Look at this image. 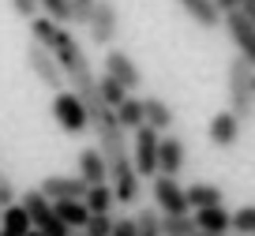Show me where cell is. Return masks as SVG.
<instances>
[{
  "instance_id": "1",
  "label": "cell",
  "mask_w": 255,
  "mask_h": 236,
  "mask_svg": "<svg viewBox=\"0 0 255 236\" xmlns=\"http://www.w3.org/2000/svg\"><path fill=\"white\" fill-rule=\"evenodd\" d=\"M225 90H229V113L244 124L252 120L255 113V68L252 60H233L229 64V75H225Z\"/></svg>"
},
{
  "instance_id": "2",
  "label": "cell",
  "mask_w": 255,
  "mask_h": 236,
  "mask_svg": "<svg viewBox=\"0 0 255 236\" xmlns=\"http://www.w3.org/2000/svg\"><path fill=\"white\" fill-rule=\"evenodd\" d=\"M128 157H131V169H135L139 180H150L158 176V131L146 124L135 127V142L128 146Z\"/></svg>"
},
{
  "instance_id": "3",
  "label": "cell",
  "mask_w": 255,
  "mask_h": 236,
  "mask_svg": "<svg viewBox=\"0 0 255 236\" xmlns=\"http://www.w3.org/2000/svg\"><path fill=\"white\" fill-rule=\"evenodd\" d=\"M19 206H23L26 218H30V229H38V233H45V236H68V225H60V218L53 214V203H49L38 188L26 191V195L19 199Z\"/></svg>"
},
{
  "instance_id": "4",
  "label": "cell",
  "mask_w": 255,
  "mask_h": 236,
  "mask_svg": "<svg viewBox=\"0 0 255 236\" xmlns=\"http://www.w3.org/2000/svg\"><path fill=\"white\" fill-rule=\"evenodd\" d=\"M53 117H56V124H60V131H68V135H83V131L90 127L83 102H79L68 87L56 90V98H53Z\"/></svg>"
},
{
  "instance_id": "5",
  "label": "cell",
  "mask_w": 255,
  "mask_h": 236,
  "mask_svg": "<svg viewBox=\"0 0 255 236\" xmlns=\"http://www.w3.org/2000/svg\"><path fill=\"white\" fill-rule=\"evenodd\" d=\"M117 30H120V11H117V4H113V0H98V4H94V15H90V23H87L90 41H94L98 49H109L113 38H117Z\"/></svg>"
},
{
  "instance_id": "6",
  "label": "cell",
  "mask_w": 255,
  "mask_h": 236,
  "mask_svg": "<svg viewBox=\"0 0 255 236\" xmlns=\"http://www.w3.org/2000/svg\"><path fill=\"white\" fill-rule=\"evenodd\" d=\"M26 64H30V71L38 75V83L45 90H53V94H56V90L68 87V83H64L60 64H56V56L49 53V49H41V45H34V41H30V45H26Z\"/></svg>"
},
{
  "instance_id": "7",
  "label": "cell",
  "mask_w": 255,
  "mask_h": 236,
  "mask_svg": "<svg viewBox=\"0 0 255 236\" xmlns=\"http://www.w3.org/2000/svg\"><path fill=\"white\" fill-rule=\"evenodd\" d=\"M150 195H154V210L158 214H191L176 176H161V173L150 176Z\"/></svg>"
},
{
  "instance_id": "8",
  "label": "cell",
  "mask_w": 255,
  "mask_h": 236,
  "mask_svg": "<svg viewBox=\"0 0 255 236\" xmlns=\"http://www.w3.org/2000/svg\"><path fill=\"white\" fill-rule=\"evenodd\" d=\"M105 75H109L113 83H120L128 94L143 87V71L135 68V60H131L124 49H113V45L105 49Z\"/></svg>"
},
{
  "instance_id": "9",
  "label": "cell",
  "mask_w": 255,
  "mask_h": 236,
  "mask_svg": "<svg viewBox=\"0 0 255 236\" xmlns=\"http://www.w3.org/2000/svg\"><path fill=\"white\" fill-rule=\"evenodd\" d=\"M222 23L229 30L233 45L240 49V60H255V19H248L240 8H233V11H222Z\"/></svg>"
},
{
  "instance_id": "10",
  "label": "cell",
  "mask_w": 255,
  "mask_h": 236,
  "mask_svg": "<svg viewBox=\"0 0 255 236\" xmlns=\"http://www.w3.org/2000/svg\"><path fill=\"white\" fill-rule=\"evenodd\" d=\"M184 157H188V146L176 135H158V173L161 176H180Z\"/></svg>"
},
{
  "instance_id": "11",
  "label": "cell",
  "mask_w": 255,
  "mask_h": 236,
  "mask_svg": "<svg viewBox=\"0 0 255 236\" xmlns=\"http://www.w3.org/2000/svg\"><path fill=\"white\" fill-rule=\"evenodd\" d=\"M38 191L49 199V203H60V199H83V195H87V180H79V176H45Z\"/></svg>"
},
{
  "instance_id": "12",
  "label": "cell",
  "mask_w": 255,
  "mask_h": 236,
  "mask_svg": "<svg viewBox=\"0 0 255 236\" xmlns=\"http://www.w3.org/2000/svg\"><path fill=\"white\" fill-rule=\"evenodd\" d=\"M237 139H240V120L229 109L214 113V120H210V142L218 150H229V146H237Z\"/></svg>"
},
{
  "instance_id": "13",
  "label": "cell",
  "mask_w": 255,
  "mask_h": 236,
  "mask_svg": "<svg viewBox=\"0 0 255 236\" xmlns=\"http://www.w3.org/2000/svg\"><path fill=\"white\" fill-rule=\"evenodd\" d=\"M173 120H176V113H173V105H169L165 98H143V124L146 127L165 135L169 127H173Z\"/></svg>"
},
{
  "instance_id": "14",
  "label": "cell",
  "mask_w": 255,
  "mask_h": 236,
  "mask_svg": "<svg viewBox=\"0 0 255 236\" xmlns=\"http://www.w3.org/2000/svg\"><path fill=\"white\" fill-rule=\"evenodd\" d=\"M184 199H188V210H207V206H222L225 203V191L218 188V184L195 180L191 188H184Z\"/></svg>"
},
{
  "instance_id": "15",
  "label": "cell",
  "mask_w": 255,
  "mask_h": 236,
  "mask_svg": "<svg viewBox=\"0 0 255 236\" xmlns=\"http://www.w3.org/2000/svg\"><path fill=\"white\" fill-rule=\"evenodd\" d=\"M195 218V233H210V236H225L229 233V210L222 206H207V210H191Z\"/></svg>"
},
{
  "instance_id": "16",
  "label": "cell",
  "mask_w": 255,
  "mask_h": 236,
  "mask_svg": "<svg viewBox=\"0 0 255 236\" xmlns=\"http://www.w3.org/2000/svg\"><path fill=\"white\" fill-rule=\"evenodd\" d=\"M79 180H87V188H90V184H105V180H109V173H105V157H102L98 146L79 150Z\"/></svg>"
},
{
  "instance_id": "17",
  "label": "cell",
  "mask_w": 255,
  "mask_h": 236,
  "mask_svg": "<svg viewBox=\"0 0 255 236\" xmlns=\"http://www.w3.org/2000/svg\"><path fill=\"white\" fill-rule=\"evenodd\" d=\"M53 214L60 218V225H68V233H79V229L87 225V218H90L83 199H60V203H53Z\"/></svg>"
},
{
  "instance_id": "18",
  "label": "cell",
  "mask_w": 255,
  "mask_h": 236,
  "mask_svg": "<svg viewBox=\"0 0 255 236\" xmlns=\"http://www.w3.org/2000/svg\"><path fill=\"white\" fill-rule=\"evenodd\" d=\"M176 4H180L203 30H218V26H222V11L214 8V0H176Z\"/></svg>"
},
{
  "instance_id": "19",
  "label": "cell",
  "mask_w": 255,
  "mask_h": 236,
  "mask_svg": "<svg viewBox=\"0 0 255 236\" xmlns=\"http://www.w3.org/2000/svg\"><path fill=\"white\" fill-rule=\"evenodd\" d=\"M83 206H87L90 214H113V210H117V195H113L109 180H105V184H90L87 195H83Z\"/></svg>"
},
{
  "instance_id": "20",
  "label": "cell",
  "mask_w": 255,
  "mask_h": 236,
  "mask_svg": "<svg viewBox=\"0 0 255 236\" xmlns=\"http://www.w3.org/2000/svg\"><path fill=\"white\" fill-rule=\"evenodd\" d=\"M113 117H117V124L124 127V131H135V127L143 124V102H139V98H131V94H128L124 102H120L117 109H113Z\"/></svg>"
},
{
  "instance_id": "21",
  "label": "cell",
  "mask_w": 255,
  "mask_h": 236,
  "mask_svg": "<svg viewBox=\"0 0 255 236\" xmlns=\"http://www.w3.org/2000/svg\"><path fill=\"white\" fill-rule=\"evenodd\" d=\"M0 229H4V233H15V236H26L30 233V218H26V210L19 203L0 206Z\"/></svg>"
},
{
  "instance_id": "22",
  "label": "cell",
  "mask_w": 255,
  "mask_h": 236,
  "mask_svg": "<svg viewBox=\"0 0 255 236\" xmlns=\"http://www.w3.org/2000/svg\"><path fill=\"white\" fill-rule=\"evenodd\" d=\"M161 236H191L195 233V218L191 214H158Z\"/></svg>"
},
{
  "instance_id": "23",
  "label": "cell",
  "mask_w": 255,
  "mask_h": 236,
  "mask_svg": "<svg viewBox=\"0 0 255 236\" xmlns=\"http://www.w3.org/2000/svg\"><path fill=\"white\" fill-rule=\"evenodd\" d=\"M229 233H237V236H255V206H252V203L237 206V210L229 214Z\"/></svg>"
},
{
  "instance_id": "24",
  "label": "cell",
  "mask_w": 255,
  "mask_h": 236,
  "mask_svg": "<svg viewBox=\"0 0 255 236\" xmlns=\"http://www.w3.org/2000/svg\"><path fill=\"white\" fill-rule=\"evenodd\" d=\"M38 11L49 19V23H56V26L72 23V15H68V0H38Z\"/></svg>"
},
{
  "instance_id": "25",
  "label": "cell",
  "mask_w": 255,
  "mask_h": 236,
  "mask_svg": "<svg viewBox=\"0 0 255 236\" xmlns=\"http://www.w3.org/2000/svg\"><path fill=\"white\" fill-rule=\"evenodd\" d=\"M98 98H102V102L109 105V109H117V105L128 98V90L120 87V83H113L109 75H102V79H98Z\"/></svg>"
},
{
  "instance_id": "26",
  "label": "cell",
  "mask_w": 255,
  "mask_h": 236,
  "mask_svg": "<svg viewBox=\"0 0 255 236\" xmlns=\"http://www.w3.org/2000/svg\"><path fill=\"white\" fill-rule=\"evenodd\" d=\"M135 236H161V229H158V210H139L135 214Z\"/></svg>"
},
{
  "instance_id": "27",
  "label": "cell",
  "mask_w": 255,
  "mask_h": 236,
  "mask_svg": "<svg viewBox=\"0 0 255 236\" xmlns=\"http://www.w3.org/2000/svg\"><path fill=\"white\" fill-rule=\"evenodd\" d=\"M94 4H98V0H68V15H72V23L87 26L90 15H94Z\"/></svg>"
},
{
  "instance_id": "28",
  "label": "cell",
  "mask_w": 255,
  "mask_h": 236,
  "mask_svg": "<svg viewBox=\"0 0 255 236\" xmlns=\"http://www.w3.org/2000/svg\"><path fill=\"white\" fill-rule=\"evenodd\" d=\"M109 229H113V214H90L79 233L83 236H109Z\"/></svg>"
},
{
  "instance_id": "29",
  "label": "cell",
  "mask_w": 255,
  "mask_h": 236,
  "mask_svg": "<svg viewBox=\"0 0 255 236\" xmlns=\"http://www.w3.org/2000/svg\"><path fill=\"white\" fill-rule=\"evenodd\" d=\"M15 203V184H11V176L0 169V206H11Z\"/></svg>"
},
{
  "instance_id": "30",
  "label": "cell",
  "mask_w": 255,
  "mask_h": 236,
  "mask_svg": "<svg viewBox=\"0 0 255 236\" xmlns=\"http://www.w3.org/2000/svg\"><path fill=\"white\" fill-rule=\"evenodd\" d=\"M109 236H135V218H113Z\"/></svg>"
},
{
  "instance_id": "31",
  "label": "cell",
  "mask_w": 255,
  "mask_h": 236,
  "mask_svg": "<svg viewBox=\"0 0 255 236\" xmlns=\"http://www.w3.org/2000/svg\"><path fill=\"white\" fill-rule=\"evenodd\" d=\"M8 4H11V11H15V15H23V19L38 15V0H8Z\"/></svg>"
},
{
  "instance_id": "32",
  "label": "cell",
  "mask_w": 255,
  "mask_h": 236,
  "mask_svg": "<svg viewBox=\"0 0 255 236\" xmlns=\"http://www.w3.org/2000/svg\"><path fill=\"white\" fill-rule=\"evenodd\" d=\"M26 236H45V233H38V229H30V233H26Z\"/></svg>"
},
{
  "instance_id": "33",
  "label": "cell",
  "mask_w": 255,
  "mask_h": 236,
  "mask_svg": "<svg viewBox=\"0 0 255 236\" xmlns=\"http://www.w3.org/2000/svg\"><path fill=\"white\" fill-rule=\"evenodd\" d=\"M0 236H15V233H4V229H0Z\"/></svg>"
},
{
  "instance_id": "34",
  "label": "cell",
  "mask_w": 255,
  "mask_h": 236,
  "mask_svg": "<svg viewBox=\"0 0 255 236\" xmlns=\"http://www.w3.org/2000/svg\"><path fill=\"white\" fill-rule=\"evenodd\" d=\"M191 236H210V233H191Z\"/></svg>"
},
{
  "instance_id": "35",
  "label": "cell",
  "mask_w": 255,
  "mask_h": 236,
  "mask_svg": "<svg viewBox=\"0 0 255 236\" xmlns=\"http://www.w3.org/2000/svg\"><path fill=\"white\" fill-rule=\"evenodd\" d=\"M68 236H83V233H68Z\"/></svg>"
}]
</instances>
